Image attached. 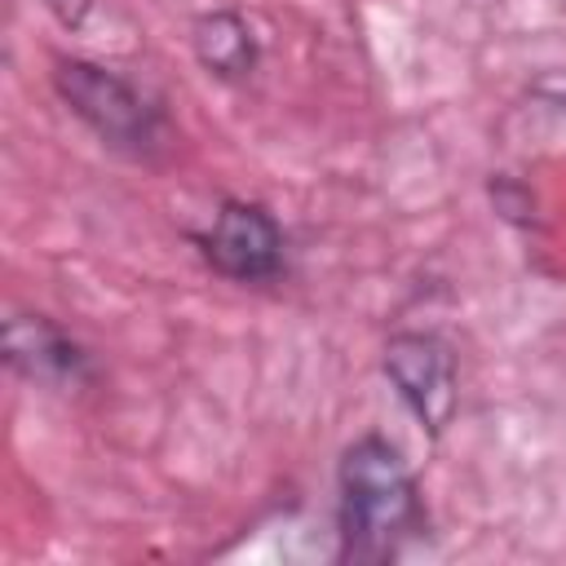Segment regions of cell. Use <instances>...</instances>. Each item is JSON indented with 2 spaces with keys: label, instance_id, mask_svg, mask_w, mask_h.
Segmentation results:
<instances>
[{
  "label": "cell",
  "instance_id": "cell-1",
  "mask_svg": "<svg viewBox=\"0 0 566 566\" xmlns=\"http://www.w3.org/2000/svg\"><path fill=\"white\" fill-rule=\"evenodd\" d=\"M429 539L420 482L385 433H358L336 460V562L389 566Z\"/></svg>",
  "mask_w": 566,
  "mask_h": 566
},
{
  "label": "cell",
  "instance_id": "cell-2",
  "mask_svg": "<svg viewBox=\"0 0 566 566\" xmlns=\"http://www.w3.org/2000/svg\"><path fill=\"white\" fill-rule=\"evenodd\" d=\"M49 80H53L57 102L111 155L133 159V164H155L168 150V142H172L168 111L133 75H124L106 62H93V57H57Z\"/></svg>",
  "mask_w": 566,
  "mask_h": 566
},
{
  "label": "cell",
  "instance_id": "cell-3",
  "mask_svg": "<svg viewBox=\"0 0 566 566\" xmlns=\"http://www.w3.org/2000/svg\"><path fill=\"white\" fill-rule=\"evenodd\" d=\"M203 265L230 283L265 287L287 274V230L256 199H221L203 230H190Z\"/></svg>",
  "mask_w": 566,
  "mask_h": 566
},
{
  "label": "cell",
  "instance_id": "cell-4",
  "mask_svg": "<svg viewBox=\"0 0 566 566\" xmlns=\"http://www.w3.org/2000/svg\"><path fill=\"white\" fill-rule=\"evenodd\" d=\"M380 371L424 438H442L460 407V363L438 332H394L380 349Z\"/></svg>",
  "mask_w": 566,
  "mask_h": 566
},
{
  "label": "cell",
  "instance_id": "cell-5",
  "mask_svg": "<svg viewBox=\"0 0 566 566\" xmlns=\"http://www.w3.org/2000/svg\"><path fill=\"white\" fill-rule=\"evenodd\" d=\"M0 354L13 376H22L27 385H40V389H53V394H80L102 380L93 349L40 310H18L4 318Z\"/></svg>",
  "mask_w": 566,
  "mask_h": 566
},
{
  "label": "cell",
  "instance_id": "cell-6",
  "mask_svg": "<svg viewBox=\"0 0 566 566\" xmlns=\"http://www.w3.org/2000/svg\"><path fill=\"white\" fill-rule=\"evenodd\" d=\"M190 49H195V62L221 84H243L261 66V35L239 9L199 13L190 27Z\"/></svg>",
  "mask_w": 566,
  "mask_h": 566
},
{
  "label": "cell",
  "instance_id": "cell-7",
  "mask_svg": "<svg viewBox=\"0 0 566 566\" xmlns=\"http://www.w3.org/2000/svg\"><path fill=\"white\" fill-rule=\"evenodd\" d=\"M486 195H491L495 212H500L509 226H531V221H535V195H531V186H522L517 177L495 172V177L486 181Z\"/></svg>",
  "mask_w": 566,
  "mask_h": 566
}]
</instances>
